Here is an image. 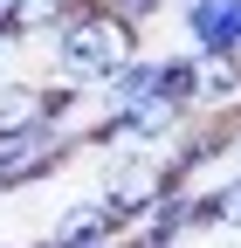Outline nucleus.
Segmentation results:
<instances>
[{
    "mask_svg": "<svg viewBox=\"0 0 241 248\" xmlns=\"http://www.w3.org/2000/svg\"><path fill=\"white\" fill-rule=\"evenodd\" d=\"M48 241H55V248H117V241H124V214H117L104 193H97V200H76V207L55 214Z\"/></svg>",
    "mask_w": 241,
    "mask_h": 248,
    "instance_id": "5",
    "label": "nucleus"
},
{
    "mask_svg": "<svg viewBox=\"0 0 241 248\" xmlns=\"http://www.w3.org/2000/svg\"><path fill=\"white\" fill-rule=\"evenodd\" d=\"M179 186L186 179L172 172V159H159V152H117L110 172H104V200L124 214V228H131L138 214H152L166 193H179Z\"/></svg>",
    "mask_w": 241,
    "mask_h": 248,
    "instance_id": "2",
    "label": "nucleus"
},
{
    "mask_svg": "<svg viewBox=\"0 0 241 248\" xmlns=\"http://www.w3.org/2000/svg\"><path fill=\"white\" fill-rule=\"evenodd\" d=\"M200 228H241V172L200 193Z\"/></svg>",
    "mask_w": 241,
    "mask_h": 248,
    "instance_id": "10",
    "label": "nucleus"
},
{
    "mask_svg": "<svg viewBox=\"0 0 241 248\" xmlns=\"http://www.w3.org/2000/svg\"><path fill=\"white\" fill-rule=\"evenodd\" d=\"M193 117H241V62L234 55H200Z\"/></svg>",
    "mask_w": 241,
    "mask_h": 248,
    "instance_id": "7",
    "label": "nucleus"
},
{
    "mask_svg": "<svg viewBox=\"0 0 241 248\" xmlns=\"http://www.w3.org/2000/svg\"><path fill=\"white\" fill-rule=\"evenodd\" d=\"M104 7H110L117 21H131V28H145V21H152V14L166 7V0H104Z\"/></svg>",
    "mask_w": 241,
    "mask_h": 248,
    "instance_id": "11",
    "label": "nucleus"
},
{
    "mask_svg": "<svg viewBox=\"0 0 241 248\" xmlns=\"http://www.w3.org/2000/svg\"><path fill=\"white\" fill-rule=\"evenodd\" d=\"M186 104H172V97H152V104H131V110H110L97 131H83L90 145H117V152H159L172 145L179 131H186Z\"/></svg>",
    "mask_w": 241,
    "mask_h": 248,
    "instance_id": "3",
    "label": "nucleus"
},
{
    "mask_svg": "<svg viewBox=\"0 0 241 248\" xmlns=\"http://www.w3.org/2000/svg\"><path fill=\"white\" fill-rule=\"evenodd\" d=\"M69 14H76V0H7V21L0 28H7L14 42H28V35H55Z\"/></svg>",
    "mask_w": 241,
    "mask_h": 248,
    "instance_id": "9",
    "label": "nucleus"
},
{
    "mask_svg": "<svg viewBox=\"0 0 241 248\" xmlns=\"http://www.w3.org/2000/svg\"><path fill=\"white\" fill-rule=\"evenodd\" d=\"M138 55V28L117 21L104 0H76V14L55 28V83L83 90H110V76Z\"/></svg>",
    "mask_w": 241,
    "mask_h": 248,
    "instance_id": "1",
    "label": "nucleus"
},
{
    "mask_svg": "<svg viewBox=\"0 0 241 248\" xmlns=\"http://www.w3.org/2000/svg\"><path fill=\"white\" fill-rule=\"evenodd\" d=\"M193 55H234L241 62V0H186L179 7Z\"/></svg>",
    "mask_w": 241,
    "mask_h": 248,
    "instance_id": "4",
    "label": "nucleus"
},
{
    "mask_svg": "<svg viewBox=\"0 0 241 248\" xmlns=\"http://www.w3.org/2000/svg\"><path fill=\"white\" fill-rule=\"evenodd\" d=\"M0 21H7V0H0Z\"/></svg>",
    "mask_w": 241,
    "mask_h": 248,
    "instance_id": "13",
    "label": "nucleus"
},
{
    "mask_svg": "<svg viewBox=\"0 0 241 248\" xmlns=\"http://www.w3.org/2000/svg\"><path fill=\"white\" fill-rule=\"evenodd\" d=\"M7 48H14V35H7V28H0V62H7Z\"/></svg>",
    "mask_w": 241,
    "mask_h": 248,
    "instance_id": "12",
    "label": "nucleus"
},
{
    "mask_svg": "<svg viewBox=\"0 0 241 248\" xmlns=\"http://www.w3.org/2000/svg\"><path fill=\"white\" fill-rule=\"evenodd\" d=\"M186 228H200V193L179 186V193H166L152 214H138V221L124 228V248H172Z\"/></svg>",
    "mask_w": 241,
    "mask_h": 248,
    "instance_id": "6",
    "label": "nucleus"
},
{
    "mask_svg": "<svg viewBox=\"0 0 241 248\" xmlns=\"http://www.w3.org/2000/svg\"><path fill=\"white\" fill-rule=\"evenodd\" d=\"M110 110H131V104H152V97H166V55H131L124 69L110 76Z\"/></svg>",
    "mask_w": 241,
    "mask_h": 248,
    "instance_id": "8",
    "label": "nucleus"
},
{
    "mask_svg": "<svg viewBox=\"0 0 241 248\" xmlns=\"http://www.w3.org/2000/svg\"><path fill=\"white\" fill-rule=\"evenodd\" d=\"M117 248H124V241H117Z\"/></svg>",
    "mask_w": 241,
    "mask_h": 248,
    "instance_id": "14",
    "label": "nucleus"
}]
</instances>
